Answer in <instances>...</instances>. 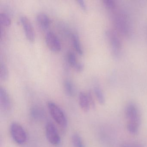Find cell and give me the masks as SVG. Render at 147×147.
<instances>
[{
	"mask_svg": "<svg viewBox=\"0 0 147 147\" xmlns=\"http://www.w3.org/2000/svg\"><path fill=\"white\" fill-rule=\"evenodd\" d=\"M72 42L73 45L76 51L79 55H83V50L81 45L80 42L77 35L73 34L72 36Z\"/></svg>",
	"mask_w": 147,
	"mask_h": 147,
	"instance_id": "13",
	"label": "cell"
},
{
	"mask_svg": "<svg viewBox=\"0 0 147 147\" xmlns=\"http://www.w3.org/2000/svg\"><path fill=\"white\" fill-rule=\"evenodd\" d=\"M88 96V100H89V104H90V107H92V109H94L95 108V103L92 94L91 92H89L87 94Z\"/></svg>",
	"mask_w": 147,
	"mask_h": 147,
	"instance_id": "21",
	"label": "cell"
},
{
	"mask_svg": "<svg viewBox=\"0 0 147 147\" xmlns=\"http://www.w3.org/2000/svg\"><path fill=\"white\" fill-rule=\"evenodd\" d=\"M67 60L69 65L74 68L76 67L79 63L76 60V57L74 52L69 51L67 54Z\"/></svg>",
	"mask_w": 147,
	"mask_h": 147,
	"instance_id": "18",
	"label": "cell"
},
{
	"mask_svg": "<svg viewBox=\"0 0 147 147\" xmlns=\"http://www.w3.org/2000/svg\"><path fill=\"white\" fill-rule=\"evenodd\" d=\"M113 18L114 24L119 31L124 36L129 35V27L124 16L119 14L115 15Z\"/></svg>",
	"mask_w": 147,
	"mask_h": 147,
	"instance_id": "8",
	"label": "cell"
},
{
	"mask_svg": "<svg viewBox=\"0 0 147 147\" xmlns=\"http://www.w3.org/2000/svg\"><path fill=\"white\" fill-rule=\"evenodd\" d=\"M64 91L67 96L72 97L75 94V89L72 82L69 80H66L63 83Z\"/></svg>",
	"mask_w": 147,
	"mask_h": 147,
	"instance_id": "12",
	"label": "cell"
},
{
	"mask_svg": "<svg viewBox=\"0 0 147 147\" xmlns=\"http://www.w3.org/2000/svg\"><path fill=\"white\" fill-rule=\"evenodd\" d=\"M79 105L82 110L85 112H88L91 107L87 94L84 92H81L79 94Z\"/></svg>",
	"mask_w": 147,
	"mask_h": 147,
	"instance_id": "11",
	"label": "cell"
},
{
	"mask_svg": "<svg viewBox=\"0 0 147 147\" xmlns=\"http://www.w3.org/2000/svg\"><path fill=\"white\" fill-rule=\"evenodd\" d=\"M10 133L16 143L23 144L27 141L26 132L22 125L18 123L13 122L10 126Z\"/></svg>",
	"mask_w": 147,
	"mask_h": 147,
	"instance_id": "2",
	"label": "cell"
},
{
	"mask_svg": "<svg viewBox=\"0 0 147 147\" xmlns=\"http://www.w3.org/2000/svg\"><path fill=\"white\" fill-rule=\"evenodd\" d=\"M36 22L38 26L44 30H47L51 24L50 20L48 15L42 13H38L37 15Z\"/></svg>",
	"mask_w": 147,
	"mask_h": 147,
	"instance_id": "10",
	"label": "cell"
},
{
	"mask_svg": "<svg viewBox=\"0 0 147 147\" xmlns=\"http://www.w3.org/2000/svg\"><path fill=\"white\" fill-rule=\"evenodd\" d=\"M125 114L128 123L133 124L138 126L141 124L140 112L137 106L133 103H129L125 107Z\"/></svg>",
	"mask_w": 147,
	"mask_h": 147,
	"instance_id": "3",
	"label": "cell"
},
{
	"mask_svg": "<svg viewBox=\"0 0 147 147\" xmlns=\"http://www.w3.org/2000/svg\"><path fill=\"white\" fill-rule=\"evenodd\" d=\"M9 77V71L6 65L3 63H1L0 79L1 80L6 81Z\"/></svg>",
	"mask_w": 147,
	"mask_h": 147,
	"instance_id": "16",
	"label": "cell"
},
{
	"mask_svg": "<svg viewBox=\"0 0 147 147\" xmlns=\"http://www.w3.org/2000/svg\"><path fill=\"white\" fill-rule=\"evenodd\" d=\"M45 41L48 48L54 52H58L61 49V42L57 36L52 31H48L45 36Z\"/></svg>",
	"mask_w": 147,
	"mask_h": 147,
	"instance_id": "7",
	"label": "cell"
},
{
	"mask_svg": "<svg viewBox=\"0 0 147 147\" xmlns=\"http://www.w3.org/2000/svg\"><path fill=\"white\" fill-rule=\"evenodd\" d=\"M75 69L78 72H81L84 69V65L82 63H79L77 66L75 68Z\"/></svg>",
	"mask_w": 147,
	"mask_h": 147,
	"instance_id": "25",
	"label": "cell"
},
{
	"mask_svg": "<svg viewBox=\"0 0 147 147\" xmlns=\"http://www.w3.org/2000/svg\"><path fill=\"white\" fill-rule=\"evenodd\" d=\"M106 35L111 46L113 55L115 56L119 55L122 48V44L119 38L114 32L110 30L107 31Z\"/></svg>",
	"mask_w": 147,
	"mask_h": 147,
	"instance_id": "5",
	"label": "cell"
},
{
	"mask_svg": "<svg viewBox=\"0 0 147 147\" xmlns=\"http://www.w3.org/2000/svg\"><path fill=\"white\" fill-rule=\"evenodd\" d=\"M139 126L130 123H127V129L130 134L133 135H137L139 131Z\"/></svg>",
	"mask_w": 147,
	"mask_h": 147,
	"instance_id": "19",
	"label": "cell"
},
{
	"mask_svg": "<svg viewBox=\"0 0 147 147\" xmlns=\"http://www.w3.org/2000/svg\"><path fill=\"white\" fill-rule=\"evenodd\" d=\"M48 108L53 119L62 128H66L68 122L65 113L63 110L54 102H48Z\"/></svg>",
	"mask_w": 147,
	"mask_h": 147,
	"instance_id": "1",
	"label": "cell"
},
{
	"mask_svg": "<svg viewBox=\"0 0 147 147\" xmlns=\"http://www.w3.org/2000/svg\"><path fill=\"white\" fill-rule=\"evenodd\" d=\"M20 21L27 39L31 42H34L35 39V33L30 20L26 16L22 15L20 17Z\"/></svg>",
	"mask_w": 147,
	"mask_h": 147,
	"instance_id": "6",
	"label": "cell"
},
{
	"mask_svg": "<svg viewBox=\"0 0 147 147\" xmlns=\"http://www.w3.org/2000/svg\"><path fill=\"white\" fill-rule=\"evenodd\" d=\"M0 22L3 26H8L11 25V20L7 13H0Z\"/></svg>",
	"mask_w": 147,
	"mask_h": 147,
	"instance_id": "17",
	"label": "cell"
},
{
	"mask_svg": "<svg viewBox=\"0 0 147 147\" xmlns=\"http://www.w3.org/2000/svg\"><path fill=\"white\" fill-rule=\"evenodd\" d=\"M94 92L97 100L99 104L101 105H105V99L101 88L99 87L95 86L94 88Z\"/></svg>",
	"mask_w": 147,
	"mask_h": 147,
	"instance_id": "14",
	"label": "cell"
},
{
	"mask_svg": "<svg viewBox=\"0 0 147 147\" xmlns=\"http://www.w3.org/2000/svg\"><path fill=\"white\" fill-rule=\"evenodd\" d=\"M31 114L32 117L35 118H38L41 117V112L37 108H34L32 110Z\"/></svg>",
	"mask_w": 147,
	"mask_h": 147,
	"instance_id": "22",
	"label": "cell"
},
{
	"mask_svg": "<svg viewBox=\"0 0 147 147\" xmlns=\"http://www.w3.org/2000/svg\"><path fill=\"white\" fill-rule=\"evenodd\" d=\"M103 3L105 6L109 10H114L116 7V4L113 0H104Z\"/></svg>",
	"mask_w": 147,
	"mask_h": 147,
	"instance_id": "20",
	"label": "cell"
},
{
	"mask_svg": "<svg viewBox=\"0 0 147 147\" xmlns=\"http://www.w3.org/2000/svg\"><path fill=\"white\" fill-rule=\"evenodd\" d=\"M120 147H143V146L138 144L125 143L122 144Z\"/></svg>",
	"mask_w": 147,
	"mask_h": 147,
	"instance_id": "23",
	"label": "cell"
},
{
	"mask_svg": "<svg viewBox=\"0 0 147 147\" xmlns=\"http://www.w3.org/2000/svg\"><path fill=\"white\" fill-rule=\"evenodd\" d=\"M0 104L5 111H9L11 107V102L8 92L5 88H0Z\"/></svg>",
	"mask_w": 147,
	"mask_h": 147,
	"instance_id": "9",
	"label": "cell"
},
{
	"mask_svg": "<svg viewBox=\"0 0 147 147\" xmlns=\"http://www.w3.org/2000/svg\"><path fill=\"white\" fill-rule=\"evenodd\" d=\"M77 2H78V4L80 6V7L82 9V10H84V11H86L87 10L86 5L84 1L78 0Z\"/></svg>",
	"mask_w": 147,
	"mask_h": 147,
	"instance_id": "24",
	"label": "cell"
},
{
	"mask_svg": "<svg viewBox=\"0 0 147 147\" xmlns=\"http://www.w3.org/2000/svg\"><path fill=\"white\" fill-rule=\"evenodd\" d=\"M47 140L52 145H57L61 142V138L57 129L54 124L48 123L45 127Z\"/></svg>",
	"mask_w": 147,
	"mask_h": 147,
	"instance_id": "4",
	"label": "cell"
},
{
	"mask_svg": "<svg viewBox=\"0 0 147 147\" xmlns=\"http://www.w3.org/2000/svg\"><path fill=\"white\" fill-rule=\"evenodd\" d=\"M72 141L74 147H85L81 136L77 133H74L72 136Z\"/></svg>",
	"mask_w": 147,
	"mask_h": 147,
	"instance_id": "15",
	"label": "cell"
}]
</instances>
